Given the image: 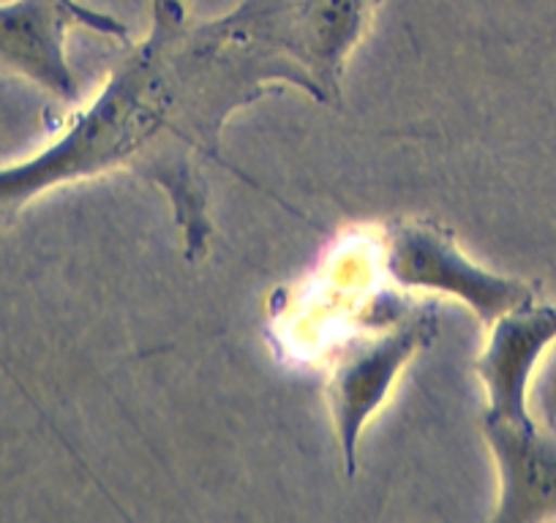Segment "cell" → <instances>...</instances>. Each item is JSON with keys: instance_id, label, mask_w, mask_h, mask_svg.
<instances>
[{"instance_id": "obj_2", "label": "cell", "mask_w": 556, "mask_h": 523, "mask_svg": "<svg viewBox=\"0 0 556 523\" xmlns=\"http://www.w3.org/2000/svg\"><path fill=\"white\" fill-rule=\"evenodd\" d=\"M478 373L489 390L483 436L500 469L494 521L556 518V439L538 429L527 409L534 366L556 341V306L527 303L496 319Z\"/></svg>"}, {"instance_id": "obj_3", "label": "cell", "mask_w": 556, "mask_h": 523, "mask_svg": "<svg viewBox=\"0 0 556 523\" xmlns=\"http://www.w3.org/2000/svg\"><path fill=\"white\" fill-rule=\"evenodd\" d=\"M382 268L388 279L412 290L445 292L458 297L483 324H494L513 308L534 301L523 281L502 279L462 254L453 234L431 221H393L384 227Z\"/></svg>"}, {"instance_id": "obj_1", "label": "cell", "mask_w": 556, "mask_h": 523, "mask_svg": "<svg viewBox=\"0 0 556 523\" xmlns=\"http://www.w3.org/2000/svg\"><path fill=\"white\" fill-rule=\"evenodd\" d=\"M151 7V34L93 104L50 148L0 169V221L55 186L128 169L167 194L186 259L200 262L213 238L205 162L227 117L276 85L339 106L346 61L371 25L368 0H240L197 25L184 0Z\"/></svg>"}, {"instance_id": "obj_4", "label": "cell", "mask_w": 556, "mask_h": 523, "mask_svg": "<svg viewBox=\"0 0 556 523\" xmlns=\"http://www.w3.org/2000/svg\"><path fill=\"white\" fill-rule=\"evenodd\" d=\"M406 306L409 303H404V308H399L382 324H374V333L346 341L330 368V414L350 474L355 472V452L363 425L384 401L401 368L415 357L417 349H424L434 339V311L420 303H415V308Z\"/></svg>"}, {"instance_id": "obj_5", "label": "cell", "mask_w": 556, "mask_h": 523, "mask_svg": "<svg viewBox=\"0 0 556 523\" xmlns=\"http://www.w3.org/2000/svg\"><path fill=\"white\" fill-rule=\"evenodd\" d=\"M74 25L128 39L126 25L77 0H9L0 3V66L61 101H74L79 90L66 58V36Z\"/></svg>"}]
</instances>
